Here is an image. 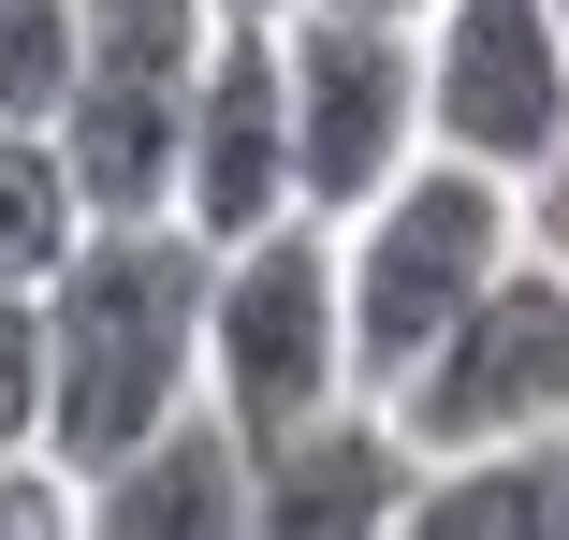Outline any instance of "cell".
Returning <instances> with one entry per match:
<instances>
[{"instance_id": "cell-4", "label": "cell", "mask_w": 569, "mask_h": 540, "mask_svg": "<svg viewBox=\"0 0 569 540\" xmlns=\"http://www.w3.org/2000/svg\"><path fill=\"white\" fill-rule=\"evenodd\" d=\"M409 423V453L452 468V453H497V439H540V423H569V263L526 234L468 307L423 337V366L380 394Z\"/></svg>"}, {"instance_id": "cell-15", "label": "cell", "mask_w": 569, "mask_h": 540, "mask_svg": "<svg viewBox=\"0 0 569 540\" xmlns=\"http://www.w3.org/2000/svg\"><path fill=\"white\" fill-rule=\"evenodd\" d=\"M44 439V292H0V453Z\"/></svg>"}, {"instance_id": "cell-7", "label": "cell", "mask_w": 569, "mask_h": 540, "mask_svg": "<svg viewBox=\"0 0 569 540\" xmlns=\"http://www.w3.org/2000/svg\"><path fill=\"white\" fill-rule=\"evenodd\" d=\"M423 147L540 190L569 147V0H438L423 16Z\"/></svg>"}, {"instance_id": "cell-18", "label": "cell", "mask_w": 569, "mask_h": 540, "mask_svg": "<svg viewBox=\"0 0 569 540\" xmlns=\"http://www.w3.org/2000/svg\"><path fill=\"white\" fill-rule=\"evenodd\" d=\"M219 16H249V30H278V16H292V0H219Z\"/></svg>"}, {"instance_id": "cell-3", "label": "cell", "mask_w": 569, "mask_h": 540, "mask_svg": "<svg viewBox=\"0 0 569 540\" xmlns=\"http://www.w3.org/2000/svg\"><path fill=\"white\" fill-rule=\"evenodd\" d=\"M204 394L249 423V439H278V423L366 394L351 380V292H336V220H263L219 249L204 278Z\"/></svg>"}, {"instance_id": "cell-9", "label": "cell", "mask_w": 569, "mask_h": 540, "mask_svg": "<svg viewBox=\"0 0 569 540\" xmlns=\"http://www.w3.org/2000/svg\"><path fill=\"white\" fill-rule=\"evenodd\" d=\"M423 453L380 394H336L278 439H249V540H409Z\"/></svg>"}, {"instance_id": "cell-14", "label": "cell", "mask_w": 569, "mask_h": 540, "mask_svg": "<svg viewBox=\"0 0 569 540\" xmlns=\"http://www.w3.org/2000/svg\"><path fill=\"white\" fill-rule=\"evenodd\" d=\"M88 526V482L30 439V453H0V540H73Z\"/></svg>"}, {"instance_id": "cell-13", "label": "cell", "mask_w": 569, "mask_h": 540, "mask_svg": "<svg viewBox=\"0 0 569 540\" xmlns=\"http://www.w3.org/2000/svg\"><path fill=\"white\" fill-rule=\"evenodd\" d=\"M59 73H73V0H0V102L44 118Z\"/></svg>"}, {"instance_id": "cell-5", "label": "cell", "mask_w": 569, "mask_h": 540, "mask_svg": "<svg viewBox=\"0 0 569 540\" xmlns=\"http://www.w3.org/2000/svg\"><path fill=\"white\" fill-rule=\"evenodd\" d=\"M234 30L219 0H73V73H59V161L88 204H161L176 190V118L204 44Z\"/></svg>"}, {"instance_id": "cell-12", "label": "cell", "mask_w": 569, "mask_h": 540, "mask_svg": "<svg viewBox=\"0 0 569 540\" xmlns=\"http://www.w3.org/2000/svg\"><path fill=\"white\" fill-rule=\"evenodd\" d=\"M73 234H88V190L59 161V118H16V102H0V292H44Z\"/></svg>"}, {"instance_id": "cell-6", "label": "cell", "mask_w": 569, "mask_h": 540, "mask_svg": "<svg viewBox=\"0 0 569 540\" xmlns=\"http://www.w3.org/2000/svg\"><path fill=\"white\" fill-rule=\"evenodd\" d=\"M278 73H292V204L307 220H351V204H380L423 161V30L292 0Z\"/></svg>"}, {"instance_id": "cell-10", "label": "cell", "mask_w": 569, "mask_h": 540, "mask_svg": "<svg viewBox=\"0 0 569 540\" xmlns=\"http://www.w3.org/2000/svg\"><path fill=\"white\" fill-rule=\"evenodd\" d=\"M88 540H249V423L190 394L118 468H88Z\"/></svg>"}, {"instance_id": "cell-2", "label": "cell", "mask_w": 569, "mask_h": 540, "mask_svg": "<svg viewBox=\"0 0 569 540\" xmlns=\"http://www.w3.org/2000/svg\"><path fill=\"white\" fill-rule=\"evenodd\" d=\"M511 249H526V190H511V176H482V161H452V147H423L380 204H351V220H336L351 380H366V394H395V380L423 366V337H438V321L468 307Z\"/></svg>"}, {"instance_id": "cell-11", "label": "cell", "mask_w": 569, "mask_h": 540, "mask_svg": "<svg viewBox=\"0 0 569 540\" xmlns=\"http://www.w3.org/2000/svg\"><path fill=\"white\" fill-rule=\"evenodd\" d=\"M409 540H569V423L423 468V497H409Z\"/></svg>"}, {"instance_id": "cell-1", "label": "cell", "mask_w": 569, "mask_h": 540, "mask_svg": "<svg viewBox=\"0 0 569 540\" xmlns=\"http://www.w3.org/2000/svg\"><path fill=\"white\" fill-rule=\"evenodd\" d=\"M204 278L219 249L176 204H88V234L44 278V453L88 482L161 409L204 394Z\"/></svg>"}, {"instance_id": "cell-8", "label": "cell", "mask_w": 569, "mask_h": 540, "mask_svg": "<svg viewBox=\"0 0 569 540\" xmlns=\"http://www.w3.org/2000/svg\"><path fill=\"white\" fill-rule=\"evenodd\" d=\"M176 220L204 249H234L263 220H292V73H278V30H219L204 73H190V118H176Z\"/></svg>"}, {"instance_id": "cell-17", "label": "cell", "mask_w": 569, "mask_h": 540, "mask_svg": "<svg viewBox=\"0 0 569 540\" xmlns=\"http://www.w3.org/2000/svg\"><path fill=\"white\" fill-rule=\"evenodd\" d=\"M336 16H395V30H423V16H438V0H336Z\"/></svg>"}, {"instance_id": "cell-16", "label": "cell", "mask_w": 569, "mask_h": 540, "mask_svg": "<svg viewBox=\"0 0 569 540\" xmlns=\"http://www.w3.org/2000/svg\"><path fill=\"white\" fill-rule=\"evenodd\" d=\"M526 234L569 263V147H555V161H540V190H526Z\"/></svg>"}]
</instances>
